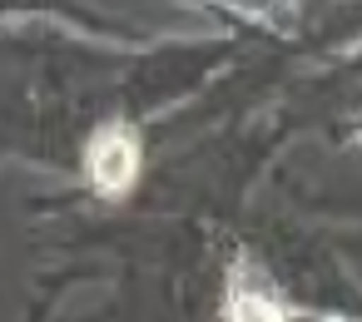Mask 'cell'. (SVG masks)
I'll use <instances>...</instances> for the list:
<instances>
[{"instance_id":"cell-1","label":"cell","mask_w":362,"mask_h":322,"mask_svg":"<svg viewBox=\"0 0 362 322\" xmlns=\"http://www.w3.org/2000/svg\"><path fill=\"white\" fill-rule=\"evenodd\" d=\"M139 164H144L139 134L124 129V124H105V129H95L90 144H85V174H90V184H95L100 193H110V198H119V193L134 189Z\"/></svg>"},{"instance_id":"cell-2","label":"cell","mask_w":362,"mask_h":322,"mask_svg":"<svg viewBox=\"0 0 362 322\" xmlns=\"http://www.w3.org/2000/svg\"><path fill=\"white\" fill-rule=\"evenodd\" d=\"M223 317H228V322H288V307H283L248 268H238V273L228 278Z\"/></svg>"}]
</instances>
